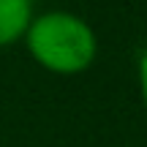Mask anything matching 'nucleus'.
<instances>
[{"mask_svg":"<svg viewBox=\"0 0 147 147\" xmlns=\"http://www.w3.org/2000/svg\"><path fill=\"white\" fill-rule=\"evenodd\" d=\"M33 22V0H0V47L27 33Z\"/></svg>","mask_w":147,"mask_h":147,"instance_id":"obj_2","label":"nucleus"},{"mask_svg":"<svg viewBox=\"0 0 147 147\" xmlns=\"http://www.w3.org/2000/svg\"><path fill=\"white\" fill-rule=\"evenodd\" d=\"M25 38L30 55L55 74H79L95 57L93 27L65 11H49L33 19Z\"/></svg>","mask_w":147,"mask_h":147,"instance_id":"obj_1","label":"nucleus"},{"mask_svg":"<svg viewBox=\"0 0 147 147\" xmlns=\"http://www.w3.org/2000/svg\"><path fill=\"white\" fill-rule=\"evenodd\" d=\"M139 87H142V98H144V106H147V52L139 60Z\"/></svg>","mask_w":147,"mask_h":147,"instance_id":"obj_3","label":"nucleus"}]
</instances>
